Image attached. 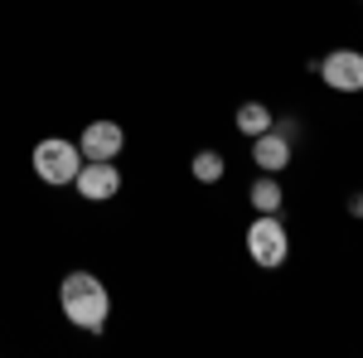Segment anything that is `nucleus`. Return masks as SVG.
Segmentation results:
<instances>
[{"label":"nucleus","mask_w":363,"mask_h":358,"mask_svg":"<svg viewBox=\"0 0 363 358\" xmlns=\"http://www.w3.org/2000/svg\"><path fill=\"white\" fill-rule=\"evenodd\" d=\"M58 305H63L68 325H78V330H87V334L107 330L112 296H107V286H102L92 272H68V276H63V286H58Z\"/></svg>","instance_id":"1"},{"label":"nucleus","mask_w":363,"mask_h":358,"mask_svg":"<svg viewBox=\"0 0 363 358\" xmlns=\"http://www.w3.org/2000/svg\"><path fill=\"white\" fill-rule=\"evenodd\" d=\"M34 174L44 179V184H73L78 179V169H83V150H78V140H63V136H44L34 145Z\"/></svg>","instance_id":"2"},{"label":"nucleus","mask_w":363,"mask_h":358,"mask_svg":"<svg viewBox=\"0 0 363 358\" xmlns=\"http://www.w3.org/2000/svg\"><path fill=\"white\" fill-rule=\"evenodd\" d=\"M247 252H252V262L257 267H281L286 257H291V237H286V228H281L277 213H257L247 228Z\"/></svg>","instance_id":"3"},{"label":"nucleus","mask_w":363,"mask_h":358,"mask_svg":"<svg viewBox=\"0 0 363 358\" xmlns=\"http://www.w3.org/2000/svg\"><path fill=\"white\" fill-rule=\"evenodd\" d=\"M315 73L330 83V92H363V54L359 49H335V54H325Z\"/></svg>","instance_id":"4"},{"label":"nucleus","mask_w":363,"mask_h":358,"mask_svg":"<svg viewBox=\"0 0 363 358\" xmlns=\"http://www.w3.org/2000/svg\"><path fill=\"white\" fill-rule=\"evenodd\" d=\"M73 184H78V194L87 203H107V198L121 194V169H116V160H83Z\"/></svg>","instance_id":"5"},{"label":"nucleus","mask_w":363,"mask_h":358,"mask_svg":"<svg viewBox=\"0 0 363 358\" xmlns=\"http://www.w3.org/2000/svg\"><path fill=\"white\" fill-rule=\"evenodd\" d=\"M121 145H126V131H121L116 121H92L83 136H78L83 160H116V155H121Z\"/></svg>","instance_id":"6"},{"label":"nucleus","mask_w":363,"mask_h":358,"mask_svg":"<svg viewBox=\"0 0 363 358\" xmlns=\"http://www.w3.org/2000/svg\"><path fill=\"white\" fill-rule=\"evenodd\" d=\"M252 160H257V169L277 174V169L291 165V140L281 136L277 126H272V131H262V136H252Z\"/></svg>","instance_id":"7"},{"label":"nucleus","mask_w":363,"mask_h":358,"mask_svg":"<svg viewBox=\"0 0 363 358\" xmlns=\"http://www.w3.org/2000/svg\"><path fill=\"white\" fill-rule=\"evenodd\" d=\"M233 121H238V131H242V136H262V131H272V111L262 107V102H242Z\"/></svg>","instance_id":"8"},{"label":"nucleus","mask_w":363,"mask_h":358,"mask_svg":"<svg viewBox=\"0 0 363 358\" xmlns=\"http://www.w3.org/2000/svg\"><path fill=\"white\" fill-rule=\"evenodd\" d=\"M247 198H252V208H257V213H277V208H281V184H277V174H262V179L247 189Z\"/></svg>","instance_id":"9"},{"label":"nucleus","mask_w":363,"mask_h":358,"mask_svg":"<svg viewBox=\"0 0 363 358\" xmlns=\"http://www.w3.org/2000/svg\"><path fill=\"white\" fill-rule=\"evenodd\" d=\"M189 169H194V179L199 184H218V179H223V155H218V150H199L194 160H189Z\"/></svg>","instance_id":"10"},{"label":"nucleus","mask_w":363,"mask_h":358,"mask_svg":"<svg viewBox=\"0 0 363 358\" xmlns=\"http://www.w3.org/2000/svg\"><path fill=\"white\" fill-rule=\"evenodd\" d=\"M349 213H354V218H363V194H349Z\"/></svg>","instance_id":"11"}]
</instances>
